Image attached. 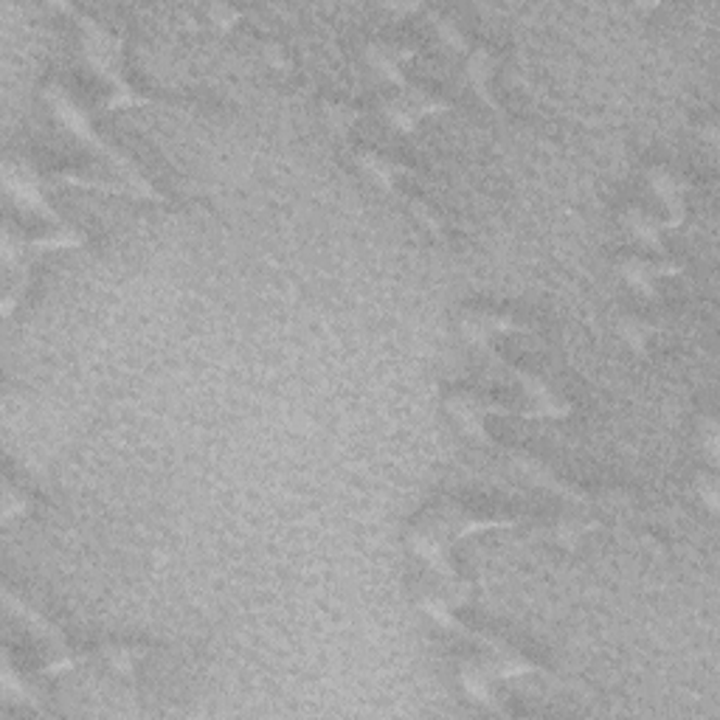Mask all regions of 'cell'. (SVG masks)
Wrapping results in <instances>:
<instances>
[{"mask_svg": "<svg viewBox=\"0 0 720 720\" xmlns=\"http://www.w3.org/2000/svg\"><path fill=\"white\" fill-rule=\"evenodd\" d=\"M355 164L361 166V172H364L371 184L391 194L400 192V184H403V178H414V175H417L414 166H408L405 161L391 159V155H383V152H378V150H357Z\"/></svg>", "mask_w": 720, "mask_h": 720, "instance_id": "8fae6325", "label": "cell"}, {"mask_svg": "<svg viewBox=\"0 0 720 720\" xmlns=\"http://www.w3.org/2000/svg\"><path fill=\"white\" fill-rule=\"evenodd\" d=\"M265 60L270 62V68H279V71H285L290 65V60L285 56L281 46H276V42H268V46H265Z\"/></svg>", "mask_w": 720, "mask_h": 720, "instance_id": "484cf974", "label": "cell"}, {"mask_svg": "<svg viewBox=\"0 0 720 720\" xmlns=\"http://www.w3.org/2000/svg\"><path fill=\"white\" fill-rule=\"evenodd\" d=\"M147 653L136 645H104L102 647V659L104 665L111 667L116 675L122 679H136L138 665L144 661Z\"/></svg>", "mask_w": 720, "mask_h": 720, "instance_id": "d6986e66", "label": "cell"}, {"mask_svg": "<svg viewBox=\"0 0 720 720\" xmlns=\"http://www.w3.org/2000/svg\"><path fill=\"white\" fill-rule=\"evenodd\" d=\"M321 111H324V122H327V127H330L338 138H350V132L355 130L357 122L364 118V111H361V108L343 102V99H324Z\"/></svg>", "mask_w": 720, "mask_h": 720, "instance_id": "ac0fdd59", "label": "cell"}, {"mask_svg": "<svg viewBox=\"0 0 720 720\" xmlns=\"http://www.w3.org/2000/svg\"><path fill=\"white\" fill-rule=\"evenodd\" d=\"M700 440H704V447H707V456L712 465H718V419L715 417H704L700 419Z\"/></svg>", "mask_w": 720, "mask_h": 720, "instance_id": "d4e9b609", "label": "cell"}, {"mask_svg": "<svg viewBox=\"0 0 720 720\" xmlns=\"http://www.w3.org/2000/svg\"><path fill=\"white\" fill-rule=\"evenodd\" d=\"M495 65H498V60H495V51L490 49V46H473V49L465 54V74L467 79H470V85H473L476 97L488 104L490 111L501 113V104L498 99H495V85H493Z\"/></svg>", "mask_w": 720, "mask_h": 720, "instance_id": "4fadbf2b", "label": "cell"}, {"mask_svg": "<svg viewBox=\"0 0 720 720\" xmlns=\"http://www.w3.org/2000/svg\"><path fill=\"white\" fill-rule=\"evenodd\" d=\"M445 408L447 414L456 419V426L462 428L467 440L490 447H495V440L488 431V419L493 417V414L495 417H498V414H509V408H504V405L495 403V400L473 394V391H453V394H447Z\"/></svg>", "mask_w": 720, "mask_h": 720, "instance_id": "277c9868", "label": "cell"}, {"mask_svg": "<svg viewBox=\"0 0 720 720\" xmlns=\"http://www.w3.org/2000/svg\"><path fill=\"white\" fill-rule=\"evenodd\" d=\"M408 88H412V85H408ZM408 88L391 93V97L380 104V113H383L386 122L391 124V130L403 132V136L417 132L419 122H422V113H419L417 102H414L412 90Z\"/></svg>", "mask_w": 720, "mask_h": 720, "instance_id": "9a60e30c", "label": "cell"}, {"mask_svg": "<svg viewBox=\"0 0 720 720\" xmlns=\"http://www.w3.org/2000/svg\"><path fill=\"white\" fill-rule=\"evenodd\" d=\"M459 681H462V690L467 693V698L476 700V704H481V707H488L490 712L495 715H504V718H509V709L507 704L498 698V693H495V679L490 675V670L484 667V661H476V659H467L459 665Z\"/></svg>", "mask_w": 720, "mask_h": 720, "instance_id": "7c38bea8", "label": "cell"}, {"mask_svg": "<svg viewBox=\"0 0 720 720\" xmlns=\"http://www.w3.org/2000/svg\"><path fill=\"white\" fill-rule=\"evenodd\" d=\"M46 99H49L51 111L56 113V118H60V122L65 124V127H68V130L74 132L79 141H83V144H88L90 150H97L99 155H104V159L116 166L118 175H122V184L130 189L132 198L161 200V192L155 189V186H152V180L147 178L144 172L138 169L136 161H132L127 152H122V150H116L113 144H108V141H104V138L93 130V124H90L88 113H85L83 108H79V104L68 97V90L60 88V85H49V88H46Z\"/></svg>", "mask_w": 720, "mask_h": 720, "instance_id": "6da1fadb", "label": "cell"}, {"mask_svg": "<svg viewBox=\"0 0 720 720\" xmlns=\"http://www.w3.org/2000/svg\"><path fill=\"white\" fill-rule=\"evenodd\" d=\"M617 270L628 285H631L636 293H642L645 299H653V295L659 293V279H667V276H679L681 265L675 262H653L647 256L639 254H628L617 262Z\"/></svg>", "mask_w": 720, "mask_h": 720, "instance_id": "9c48e42d", "label": "cell"}, {"mask_svg": "<svg viewBox=\"0 0 720 720\" xmlns=\"http://www.w3.org/2000/svg\"><path fill=\"white\" fill-rule=\"evenodd\" d=\"M28 513V498L23 490H14L12 481L3 484V518L7 521H14V518H21V515Z\"/></svg>", "mask_w": 720, "mask_h": 720, "instance_id": "603a6c76", "label": "cell"}, {"mask_svg": "<svg viewBox=\"0 0 720 720\" xmlns=\"http://www.w3.org/2000/svg\"><path fill=\"white\" fill-rule=\"evenodd\" d=\"M79 28H83V49L88 56L90 68L111 85V97L104 99V111H130V108H144V104H161L150 97H141L122 74V40L111 28H102L93 17L79 14Z\"/></svg>", "mask_w": 720, "mask_h": 720, "instance_id": "7a4b0ae2", "label": "cell"}, {"mask_svg": "<svg viewBox=\"0 0 720 720\" xmlns=\"http://www.w3.org/2000/svg\"><path fill=\"white\" fill-rule=\"evenodd\" d=\"M417 56V49L412 46H397V42H383L375 40L366 46V62H369V68L383 79V83L394 85L397 90L408 88V76H405V68H408V62Z\"/></svg>", "mask_w": 720, "mask_h": 720, "instance_id": "ba28073f", "label": "cell"}, {"mask_svg": "<svg viewBox=\"0 0 720 720\" xmlns=\"http://www.w3.org/2000/svg\"><path fill=\"white\" fill-rule=\"evenodd\" d=\"M504 366H507L509 375L521 383V389L527 391L529 405H532L523 417L560 419L571 412V405L566 403V400H563L560 394H557V391L541 378V375H535V371H527V369H518V366H513V364H504Z\"/></svg>", "mask_w": 720, "mask_h": 720, "instance_id": "30bf717a", "label": "cell"}, {"mask_svg": "<svg viewBox=\"0 0 720 720\" xmlns=\"http://www.w3.org/2000/svg\"><path fill=\"white\" fill-rule=\"evenodd\" d=\"M206 17L214 28H220V31H231V28L237 26L242 17H245V14H242L237 7H231V3H212V7L206 9Z\"/></svg>", "mask_w": 720, "mask_h": 720, "instance_id": "7402d4cb", "label": "cell"}, {"mask_svg": "<svg viewBox=\"0 0 720 720\" xmlns=\"http://www.w3.org/2000/svg\"><path fill=\"white\" fill-rule=\"evenodd\" d=\"M459 327L462 336L473 343V346H479V350H490L495 338L532 332V327H529L527 321L515 316H504V313H465Z\"/></svg>", "mask_w": 720, "mask_h": 720, "instance_id": "52a82bcc", "label": "cell"}, {"mask_svg": "<svg viewBox=\"0 0 720 720\" xmlns=\"http://www.w3.org/2000/svg\"><path fill=\"white\" fill-rule=\"evenodd\" d=\"M647 186L661 200V206L667 209L665 231H675V228L684 226L686 194H690V184L684 180V175H679V172L665 164H656L647 169Z\"/></svg>", "mask_w": 720, "mask_h": 720, "instance_id": "5b68a950", "label": "cell"}, {"mask_svg": "<svg viewBox=\"0 0 720 720\" xmlns=\"http://www.w3.org/2000/svg\"><path fill=\"white\" fill-rule=\"evenodd\" d=\"M622 226L628 228V233H631L633 240L642 242V245L653 248L656 254H665V220H659L656 214L650 212V209L639 206V203H633V206H628L622 212Z\"/></svg>", "mask_w": 720, "mask_h": 720, "instance_id": "5bb4252c", "label": "cell"}, {"mask_svg": "<svg viewBox=\"0 0 720 720\" xmlns=\"http://www.w3.org/2000/svg\"><path fill=\"white\" fill-rule=\"evenodd\" d=\"M431 21H433V26H437V35H440L442 46H447L453 54H467V51L473 49V42H470V37L465 35V28L453 21V17H447V14H440V12H431Z\"/></svg>", "mask_w": 720, "mask_h": 720, "instance_id": "ffe728a7", "label": "cell"}, {"mask_svg": "<svg viewBox=\"0 0 720 720\" xmlns=\"http://www.w3.org/2000/svg\"><path fill=\"white\" fill-rule=\"evenodd\" d=\"M3 186H7L9 198L14 203H21L23 209L28 212H35L37 217H42L46 223H51L54 228L60 226H71L60 212L49 203V186H46V178H42V172H37L31 164H17V161H7L3 164Z\"/></svg>", "mask_w": 720, "mask_h": 720, "instance_id": "3957f363", "label": "cell"}, {"mask_svg": "<svg viewBox=\"0 0 720 720\" xmlns=\"http://www.w3.org/2000/svg\"><path fill=\"white\" fill-rule=\"evenodd\" d=\"M403 200L419 228H426V231L433 233V237H445V220H442V214L437 212L428 200L414 198V194H403Z\"/></svg>", "mask_w": 720, "mask_h": 720, "instance_id": "44dd1931", "label": "cell"}, {"mask_svg": "<svg viewBox=\"0 0 720 720\" xmlns=\"http://www.w3.org/2000/svg\"><path fill=\"white\" fill-rule=\"evenodd\" d=\"M599 529V521L597 518H585V515H560L555 523V529H552V535H555V541L560 543L563 550H577L580 543L585 541V538L591 535V532H597Z\"/></svg>", "mask_w": 720, "mask_h": 720, "instance_id": "e0dca14e", "label": "cell"}, {"mask_svg": "<svg viewBox=\"0 0 720 720\" xmlns=\"http://www.w3.org/2000/svg\"><path fill=\"white\" fill-rule=\"evenodd\" d=\"M718 493H720L718 476H715V473H700V476H698V495H700V501H704V504H707V509H709V513H712V515L718 513V507H720Z\"/></svg>", "mask_w": 720, "mask_h": 720, "instance_id": "cb8c5ba5", "label": "cell"}, {"mask_svg": "<svg viewBox=\"0 0 720 720\" xmlns=\"http://www.w3.org/2000/svg\"><path fill=\"white\" fill-rule=\"evenodd\" d=\"M509 465H513L515 470L523 476V479L532 481L535 488L550 490V493H555L557 498L571 501V504H583V507H589V504L597 501V498H591L585 490H580L577 484H571V481L563 479L560 473H555L546 462L535 459V456H527V453H509Z\"/></svg>", "mask_w": 720, "mask_h": 720, "instance_id": "8992f818", "label": "cell"}, {"mask_svg": "<svg viewBox=\"0 0 720 720\" xmlns=\"http://www.w3.org/2000/svg\"><path fill=\"white\" fill-rule=\"evenodd\" d=\"M617 332L619 338L636 352V355H647V346L653 343L659 327H656L650 318L639 316V313H624V316L617 321Z\"/></svg>", "mask_w": 720, "mask_h": 720, "instance_id": "2e32d148", "label": "cell"}]
</instances>
